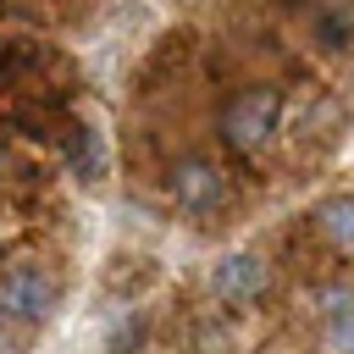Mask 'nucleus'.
I'll return each mask as SVG.
<instances>
[{"mask_svg": "<svg viewBox=\"0 0 354 354\" xmlns=\"http://www.w3.org/2000/svg\"><path fill=\"white\" fill-rule=\"evenodd\" d=\"M266 288H271V271L260 254H221L210 271V293L221 304H254Z\"/></svg>", "mask_w": 354, "mask_h": 354, "instance_id": "nucleus-4", "label": "nucleus"}, {"mask_svg": "<svg viewBox=\"0 0 354 354\" xmlns=\"http://www.w3.org/2000/svg\"><path fill=\"white\" fill-rule=\"evenodd\" d=\"M50 310H55V282H50L39 266H17V271H6V282H0V315L44 321Z\"/></svg>", "mask_w": 354, "mask_h": 354, "instance_id": "nucleus-3", "label": "nucleus"}, {"mask_svg": "<svg viewBox=\"0 0 354 354\" xmlns=\"http://www.w3.org/2000/svg\"><path fill=\"white\" fill-rule=\"evenodd\" d=\"M315 227H321V238H326L332 249L354 254V199H348V194L321 199V205H315Z\"/></svg>", "mask_w": 354, "mask_h": 354, "instance_id": "nucleus-7", "label": "nucleus"}, {"mask_svg": "<svg viewBox=\"0 0 354 354\" xmlns=\"http://www.w3.org/2000/svg\"><path fill=\"white\" fill-rule=\"evenodd\" d=\"M310 39L321 44V50H343V44H354V6L348 0H321L315 11H310Z\"/></svg>", "mask_w": 354, "mask_h": 354, "instance_id": "nucleus-5", "label": "nucleus"}, {"mask_svg": "<svg viewBox=\"0 0 354 354\" xmlns=\"http://www.w3.org/2000/svg\"><path fill=\"white\" fill-rule=\"evenodd\" d=\"M0 354H6V332H0Z\"/></svg>", "mask_w": 354, "mask_h": 354, "instance_id": "nucleus-9", "label": "nucleus"}, {"mask_svg": "<svg viewBox=\"0 0 354 354\" xmlns=\"http://www.w3.org/2000/svg\"><path fill=\"white\" fill-rule=\"evenodd\" d=\"M171 205L183 216H216L227 205V171L205 155H183L171 166Z\"/></svg>", "mask_w": 354, "mask_h": 354, "instance_id": "nucleus-2", "label": "nucleus"}, {"mask_svg": "<svg viewBox=\"0 0 354 354\" xmlns=\"http://www.w3.org/2000/svg\"><path fill=\"white\" fill-rule=\"evenodd\" d=\"M0 171H6V160H0Z\"/></svg>", "mask_w": 354, "mask_h": 354, "instance_id": "nucleus-10", "label": "nucleus"}, {"mask_svg": "<svg viewBox=\"0 0 354 354\" xmlns=\"http://www.w3.org/2000/svg\"><path fill=\"white\" fill-rule=\"evenodd\" d=\"M61 155H66L72 177H83V183H94V177L105 171V138H100L94 127H66V133H61Z\"/></svg>", "mask_w": 354, "mask_h": 354, "instance_id": "nucleus-6", "label": "nucleus"}, {"mask_svg": "<svg viewBox=\"0 0 354 354\" xmlns=\"http://www.w3.org/2000/svg\"><path fill=\"white\" fill-rule=\"evenodd\" d=\"M332 326H326V343L332 354H354V299H332Z\"/></svg>", "mask_w": 354, "mask_h": 354, "instance_id": "nucleus-8", "label": "nucleus"}, {"mask_svg": "<svg viewBox=\"0 0 354 354\" xmlns=\"http://www.w3.org/2000/svg\"><path fill=\"white\" fill-rule=\"evenodd\" d=\"M277 122H282V94L266 88V83L232 94L227 111H221V133H227L232 149H260V144L277 133Z\"/></svg>", "mask_w": 354, "mask_h": 354, "instance_id": "nucleus-1", "label": "nucleus"}]
</instances>
